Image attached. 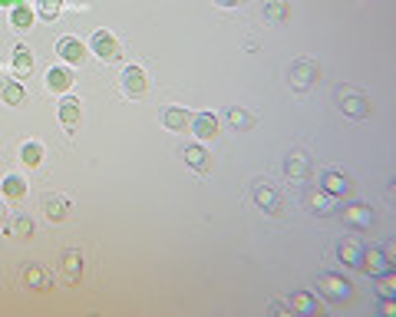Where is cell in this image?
<instances>
[{
	"instance_id": "14",
	"label": "cell",
	"mask_w": 396,
	"mask_h": 317,
	"mask_svg": "<svg viewBox=\"0 0 396 317\" xmlns=\"http://www.w3.org/2000/svg\"><path fill=\"white\" fill-rule=\"evenodd\" d=\"M333 195H327L324 189H311L304 195V205H307V212H314V215H330V212H337V205H333Z\"/></svg>"
},
{
	"instance_id": "3",
	"label": "cell",
	"mask_w": 396,
	"mask_h": 317,
	"mask_svg": "<svg viewBox=\"0 0 396 317\" xmlns=\"http://www.w3.org/2000/svg\"><path fill=\"white\" fill-rule=\"evenodd\" d=\"M288 80H291V90H297V93L314 90L317 80H321V66L311 63V60H297V63H291Z\"/></svg>"
},
{
	"instance_id": "19",
	"label": "cell",
	"mask_w": 396,
	"mask_h": 317,
	"mask_svg": "<svg viewBox=\"0 0 396 317\" xmlns=\"http://www.w3.org/2000/svg\"><path fill=\"white\" fill-rule=\"evenodd\" d=\"M80 119H83L80 100H76V96H63V100H60V123H63L66 129H76Z\"/></svg>"
},
{
	"instance_id": "34",
	"label": "cell",
	"mask_w": 396,
	"mask_h": 317,
	"mask_svg": "<svg viewBox=\"0 0 396 317\" xmlns=\"http://www.w3.org/2000/svg\"><path fill=\"white\" fill-rule=\"evenodd\" d=\"M393 311H396V304H393V301H383V304H380V314H383V317H390Z\"/></svg>"
},
{
	"instance_id": "31",
	"label": "cell",
	"mask_w": 396,
	"mask_h": 317,
	"mask_svg": "<svg viewBox=\"0 0 396 317\" xmlns=\"http://www.w3.org/2000/svg\"><path fill=\"white\" fill-rule=\"evenodd\" d=\"M20 159H24L27 165H40V162H43V145L33 142V139H30V142H24V149H20Z\"/></svg>"
},
{
	"instance_id": "27",
	"label": "cell",
	"mask_w": 396,
	"mask_h": 317,
	"mask_svg": "<svg viewBox=\"0 0 396 317\" xmlns=\"http://www.w3.org/2000/svg\"><path fill=\"white\" fill-rule=\"evenodd\" d=\"M288 17H291V7L284 4V0H264V20H271V24H284Z\"/></svg>"
},
{
	"instance_id": "35",
	"label": "cell",
	"mask_w": 396,
	"mask_h": 317,
	"mask_svg": "<svg viewBox=\"0 0 396 317\" xmlns=\"http://www.w3.org/2000/svg\"><path fill=\"white\" fill-rule=\"evenodd\" d=\"M215 4H218V7H241L244 0H215Z\"/></svg>"
},
{
	"instance_id": "26",
	"label": "cell",
	"mask_w": 396,
	"mask_h": 317,
	"mask_svg": "<svg viewBox=\"0 0 396 317\" xmlns=\"http://www.w3.org/2000/svg\"><path fill=\"white\" fill-rule=\"evenodd\" d=\"M225 119L231 123L234 129H251L258 119H254V113H248V109H241V106H228L225 109Z\"/></svg>"
},
{
	"instance_id": "1",
	"label": "cell",
	"mask_w": 396,
	"mask_h": 317,
	"mask_svg": "<svg viewBox=\"0 0 396 317\" xmlns=\"http://www.w3.org/2000/svg\"><path fill=\"white\" fill-rule=\"evenodd\" d=\"M317 294L330 304H340V301H350L353 294V284L337 271H321L317 274Z\"/></svg>"
},
{
	"instance_id": "21",
	"label": "cell",
	"mask_w": 396,
	"mask_h": 317,
	"mask_svg": "<svg viewBox=\"0 0 396 317\" xmlns=\"http://www.w3.org/2000/svg\"><path fill=\"white\" fill-rule=\"evenodd\" d=\"M24 100H27V90H24V83H20V80H4V83H0V103H7V106H20Z\"/></svg>"
},
{
	"instance_id": "5",
	"label": "cell",
	"mask_w": 396,
	"mask_h": 317,
	"mask_svg": "<svg viewBox=\"0 0 396 317\" xmlns=\"http://www.w3.org/2000/svg\"><path fill=\"white\" fill-rule=\"evenodd\" d=\"M393 258H390L383 248H363V254H360V271L363 274H370V278H377V274H387V271H393Z\"/></svg>"
},
{
	"instance_id": "10",
	"label": "cell",
	"mask_w": 396,
	"mask_h": 317,
	"mask_svg": "<svg viewBox=\"0 0 396 317\" xmlns=\"http://www.w3.org/2000/svg\"><path fill=\"white\" fill-rule=\"evenodd\" d=\"M56 53H60V60H63V63L80 66L83 60H86V46H83V40H76V36H60Z\"/></svg>"
},
{
	"instance_id": "30",
	"label": "cell",
	"mask_w": 396,
	"mask_h": 317,
	"mask_svg": "<svg viewBox=\"0 0 396 317\" xmlns=\"http://www.w3.org/2000/svg\"><path fill=\"white\" fill-rule=\"evenodd\" d=\"M7 235H14V238H30V235H33V222H30L27 215H14L7 222Z\"/></svg>"
},
{
	"instance_id": "7",
	"label": "cell",
	"mask_w": 396,
	"mask_h": 317,
	"mask_svg": "<svg viewBox=\"0 0 396 317\" xmlns=\"http://www.w3.org/2000/svg\"><path fill=\"white\" fill-rule=\"evenodd\" d=\"M340 218H343V225H350V228H370L373 222H377V215H373V209L370 205H363V202H350V205H343V212H340Z\"/></svg>"
},
{
	"instance_id": "32",
	"label": "cell",
	"mask_w": 396,
	"mask_h": 317,
	"mask_svg": "<svg viewBox=\"0 0 396 317\" xmlns=\"http://www.w3.org/2000/svg\"><path fill=\"white\" fill-rule=\"evenodd\" d=\"M63 10V0H36V14L43 20H56Z\"/></svg>"
},
{
	"instance_id": "37",
	"label": "cell",
	"mask_w": 396,
	"mask_h": 317,
	"mask_svg": "<svg viewBox=\"0 0 396 317\" xmlns=\"http://www.w3.org/2000/svg\"><path fill=\"white\" fill-rule=\"evenodd\" d=\"M4 212H7V209H4V202H0V218H4Z\"/></svg>"
},
{
	"instance_id": "17",
	"label": "cell",
	"mask_w": 396,
	"mask_h": 317,
	"mask_svg": "<svg viewBox=\"0 0 396 317\" xmlns=\"http://www.w3.org/2000/svg\"><path fill=\"white\" fill-rule=\"evenodd\" d=\"M40 209H43V215L50 218V222H63V218L70 215V202H66L63 195H43Z\"/></svg>"
},
{
	"instance_id": "6",
	"label": "cell",
	"mask_w": 396,
	"mask_h": 317,
	"mask_svg": "<svg viewBox=\"0 0 396 317\" xmlns=\"http://www.w3.org/2000/svg\"><path fill=\"white\" fill-rule=\"evenodd\" d=\"M251 199H254V205H258V209L271 212V215H278V212H281V195H278V189H274L271 182H264V179H258L251 185Z\"/></svg>"
},
{
	"instance_id": "29",
	"label": "cell",
	"mask_w": 396,
	"mask_h": 317,
	"mask_svg": "<svg viewBox=\"0 0 396 317\" xmlns=\"http://www.w3.org/2000/svg\"><path fill=\"white\" fill-rule=\"evenodd\" d=\"M373 288H377V294L383 301H393L396 298V274L393 271L377 274V278H373Z\"/></svg>"
},
{
	"instance_id": "20",
	"label": "cell",
	"mask_w": 396,
	"mask_h": 317,
	"mask_svg": "<svg viewBox=\"0 0 396 317\" xmlns=\"http://www.w3.org/2000/svg\"><path fill=\"white\" fill-rule=\"evenodd\" d=\"M27 179H20V175H7V179L0 182V192H4V199L10 202H24L27 199Z\"/></svg>"
},
{
	"instance_id": "28",
	"label": "cell",
	"mask_w": 396,
	"mask_h": 317,
	"mask_svg": "<svg viewBox=\"0 0 396 317\" xmlns=\"http://www.w3.org/2000/svg\"><path fill=\"white\" fill-rule=\"evenodd\" d=\"M10 24L17 30H30L33 27V10H30L27 4H14V7H10Z\"/></svg>"
},
{
	"instance_id": "15",
	"label": "cell",
	"mask_w": 396,
	"mask_h": 317,
	"mask_svg": "<svg viewBox=\"0 0 396 317\" xmlns=\"http://www.w3.org/2000/svg\"><path fill=\"white\" fill-rule=\"evenodd\" d=\"M182 155H185V165L195 169V172H208V169H212V152H208L202 142L185 145V152H182Z\"/></svg>"
},
{
	"instance_id": "9",
	"label": "cell",
	"mask_w": 396,
	"mask_h": 317,
	"mask_svg": "<svg viewBox=\"0 0 396 317\" xmlns=\"http://www.w3.org/2000/svg\"><path fill=\"white\" fill-rule=\"evenodd\" d=\"M189 126L198 136V142H215L218 139V116L215 113H195Z\"/></svg>"
},
{
	"instance_id": "36",
	"label": "cell",
	"mask_w": 396,
	"mask_h": 317,
	"mask_svg": "<svg viewBox=\"0 0 396 317\" xmlns=\"http://www.w3.org/2000/svg\"><path fill=\"white\" fill-rule=\"evenodd\" d=\"M14 4H17V0H0V7H14Z\"/></svg>"
},
{
	"instance_id": "11",
	"label": "cell",
	"mask_w": 396,
	"mask_h": 317,
	"mask_svg": "<svg viewBox=\"0 0 396 317\" xmlns=\"http://www.w3.org/2000/svg\"><path fill=\"white\" fill-rule=\"evenodd\" d=\"M83 271H86V258H83L80 248L63 251V278H66V284H80Z\"/></svg>"
},
{
	"instance_id": "8",
	"label": "cell",
	"mask_w": 396,
	"mask_h": 317,
	"mask_svg": "<svg viewBox=\"0 0 396 317\" xmlns=\"http://www.w3.org/2000/svg\"><path fill=\"white\" fill-rule=\"evenodd\" d=\"M93 53L103 60V63H113V60H119V40L109 30H96L93 33Z\"/></svg>"
},
{
	"instance_id": "2",
	"label": "cell",
	"mask_w": 396,
	"mask_h": 317,
	"mask_svg": "<svg viewBox=\"0 0 396 317\" xmlns=\"http://www.w3.org/2000/svg\"><path fill=\"white\" fill-rule=\"evenodd\" d=\"M337 103H340L343 116H350V119H367L370 109H373L367 93L353 90V86H340V90H337Z\"/></svg>"
},
{
	"instance_id": "4",
	"label": "cell",
	"mask_w": 396,
	"mask_h": 317,
	"mask_svg": "<svg viewBox=\"0 0 396 317\" xmlns=\"http://www.w3.org/2000/svg\"><path fill=\"white\" fill-rule=\"evenodd\" d=\"M317 189H324L333 199H347L353 192V182H350V175L340 172V169H324L321 179H317Z\"/></svg>"
},
{
	"instance_id": "18",
	"label": "cell",
	"mask_w": 396,
	"mask_h": 317,
	"mask_svg": "<svg viewBox=\"0 0 396 317\" xmlns=\"http://www.w3.org/2000/svg\"><path fill=\"white\" fill-rule=\"evenodd\" d=\"M360 254H363V245L353 241V238H343L340 245H337V258H340V264H347V268H360Z\"/></svg>"
},
{
	"instance_id": "23",
	"label": "cell",
	"mask_w": 396,
	"mask_h": 317,
	"mask_svg": "<svg viewBox=\"0 0 396 317\" xmlns=\"http://www.w3.org/2000/svg\"><path fill=\"white\" fill-rule=\"evenodd\" d=\"M162 123H165V129H185L192 123V113L185 106H165Z\"/></svg>"
},
{
	"instance_id": "13",
	"label": "cell",
	"mask_w": 396,
	"mask_h": 317,
	"mask_svg": "<svg viewBox=\"0 0 396 317\" xmlns=\"http://www.w3.org/2000/svg\"><path fill=\"white\" fill-rule=\"evenodd\" d=\"M284 175L294 182H304L307 175H311V159H307V152H301V149L288 152V159H284Z\"/></svg>"
},
{
	"instance_id": "24",
	"label": "cell",
	"mask_w": 396,
	"mask_h": 317,
	"mask_svg": "<svg viewBox=\"0 0 396 317\" xmlns=\"http://www.w3.org/2000/svg\"><path fill=\"white\" fill-rule=\"evenodd\" d=\"M30 73H33V53H30L27 46H17V50H14V76H17V80H27Z\"/></svg>"
},
{
	"instance_id": "33",
	"label": "cell",
	"mask_w": 396,
	"mask_h": 317,
	"mask_svg": "<svg viewBox=\"0 0 396 317\" xmlns=\"http://www.w3.org/2000/svg\"><path fill=\"white\" fill-rule=\"evenodd\" d=\"M268 314H291V304H281V301H271Z\"/></svg>"
},
{
	"instance_id": "12",
	"label": "cell",
	"mask_w": 396,
	"mask_h": 317,
	"mask_svg": "<svg viewBox=\"0 0 396 317\" xmlns=\"http://www.w3.org/2000/svg\"><path fill=\"white\" fill-rule=\"evenodd\" d=\"M119 80H123V93H126V96H142L145 86H149V80H145V70H142V66H135V63L126 66Z\"/></svg>"
},
{
	"instance_id": "25",
	"label": "cell",
	"mask_w": 396,
	"mask_h": 317,
	"mask_svg": "<svg viewBox=\"0 0 396 317\" xmlns=\"http://www.w3.org/2000/svg\"><path fill=\"white\" fill-rule=\"evenodd\" d=\"M73 86V76L66 70H60V66H50L46 70V90L50 93H66Z\"/></svg>"
},
{
	"instance_id": "16",
	"label": "cell",
	"mask_w": 396,
	"mask_h": 317,
	"mask_svg": "<svg viewBox=\"0 0 396 317\" xmlns=\"http://www.w3.org/2000/svg\"><path fill=\"white\" fill-rule=\"evenodd\" d=\"M24 284H27L30 291H50L53 278L46 274L43 264H27V268H24Z\"/></svg>"
},
{
	"instance_id": "22",
	"label": "cell",
	"mask_w": 396,
	"mask_h": 317,
	"mask_svg": "<svg viewBox=\"0 0 396 317\" xmlns=\"http://www.w3.org/2000/svg\"><path fill=\"white\" fill-rule=\"evenodd\" d=\"M288 304H291V314H317V298L311 291H294Z\"/></svg>"
}]
</instances>
